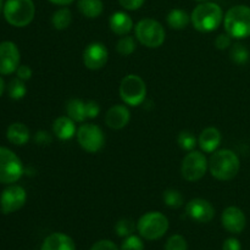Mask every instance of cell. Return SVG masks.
<instances>
[{
	"mask_svg": "<svg viewBox=\"0 0 250 250\" xmlns=\"http://www.w3.org/2000/svg\"><path fill=\"white\" fill-rule=\"evenodd\" d=\"M2 12L11 26L26 27L33 21L36 7L33 0H6Z\"/></svg>",
	"mask_w": 250,
	"mask_h": 250,
	"instance_id": "cell-4",
	"label": "cell"
},
{
	"mask_svg": "<svg viewBox=\"0 0 250 250\" xmlns=\"http://www.w3.org/2000/svg\"><path fill=\"white\" fill-rule=\"evenodd\" d=\"M78 144L88 153H98L104 148L105 136L99 126L85 124L77 129Z\"/></svg>",
	"mask_w": 250,
	"mask_h": 250,
	"instance_id": "cell-10",
	"label": "cell"
},
{
	"mask_svg": "<svg viewBox=\"0 0 250 250\" xmlns=\"http://www.w3.org/2000/svg\"><path fill=\"white\" fill-rule=\"evenodd\" d=\"M221 132L215 127H208L200 133L199 146L205 153H214L221 144Z\"/></svg>",
	"mask_w": 250,
	"mask_h": 250,
	"instance_id": "cell-18",
	"label": "cell"
},
{
	"mask_svg": "<svg viewBox=\"0 0 250 250\" xmlns=\"http://www.w3.org/2000/svg\"><path fill=\"white\" fill-rule=\"evenodd\" d=\"M232 44V37L229 34H220L217 36V38L215 39V45H216L217 49L220 50H225V49L229 48Z\"/></svg>",
	"mask_w": 250,
	"mask_h": 250,
	"instance_id": "cell-34",
	"label": "cell"
},
{
	"mask_svg": "<svg viewBox=\"0 0 250 250\" xmlns=\"http://www.w3.org/2000/svg\"><path fill=\"white\" fill-rule=\"evenodd\" d=\"M116 50L120 55H131L136 50V41H134L133 37H122L116 44Z\"/></svg>",
	"mask_w": 250,
	"mask_h": 250,
	"instance_id": "cell-29",
	"label": "cell"
},
{
	"mask_svg": "<svg viewBox=\"0 0 250 250\" xmlns=\"http://www.w3.org/2000/svg\"><path fill=\"white\" fill-rule=\"evenodd\" d=\"M141 237L146 241H156L165 236L168 229V220L159 211H150L144 214L137 224Z\"/></svg>",
	"mask_w": 250,
	"mask_h": 250,
	"instance_id": "cell-5",
	"label": "cell"
},
{
	"mask_svg": "<svg viewBox=\"0 0 250 250\" xmlns=\"http://www.w3.org/2000/svg\"><path fill=\"white\" fill-rule=\"evenodd\" d=\"M90 250H119V248H117L114 242L103 239V241H99L95 244H93Z\"/></svg>",
	"mask_w": 250,
	"mask_h": 250,
	"instance_id": "cell-35",
	"label": "cell"
},
{
	"mask_svg": "<svg viewBox=\"0 0 250 250\" xmlns=\"http://www.w3.org/2000/svg\"><path fill=\"white\" fill-rule=\"evenodd\" d=\"M164 203L167 205L168 208L172 209H178L183 205V197L178 190L176 189H167L164 192Z\"/></svg>",
	"mask_w": 250,
	"mask_h": 250,
	"instance_id": "cell-28",
	"label": "cell"
},
{
	"mask_svg": "<svg viewBox=\"0 0 250 250\" xmlns=\"http://www.w3.org/2000/svg\"><path fill=\"white\" fill-rule=\"evenodd\" d=\"M109 24L111 31L117 36H126L131 32L133 27V21L131 16L124 11H116L110 16Z\"/></svg>",
	"mask_w": 250,
	"mask_h": 250,
	"instance_id": "cell-19",
	"label": "cell"
},
{
	"mask_svg": "<svg viewBox=\"0 0 250 250\" xmlns=\"http://www.w3.org/2000/svg\"><path fill=\"white\" fill-rule=\"evenodd\" d=\"M85 112H87V119H95L100 112V107L98 103L92 102V100L85 103Z\"/></svg>",
	"mask_w": 250,
	"mask_h": 250,
	"instance_id": "cell-36",
	"label": "cell"
},
{
	"mask_svg": "<svg viewBox=\"0 0 250 250\" xmlns=\"http://www.w3.org/2000/svg\"><path fill=\"white\" fill-rule=\"evenodd\" d=\"M146 82L137 75H127L120 84V97L125 104L138 106L146 100Z\"/></svg>",
	"mask_w": 250,
	"mask_h": 250,
	"instance_id": "cell-8",
	"label": "cell"
},
{
	"mask_svg": "<svg viewBox=\"0 0 250 250\" xmlns=\"http://www.w3.org/2000/svg\"><path fill=\"white\" fill-rule=\"evenodd\" d=\"M53 132L61 141H68L76 134V125L68 116H61L54 121Z\"/></svg>",
	"mask_w": 250,
	"mask_h": 250,
	"instance_id": "cell-20",
	"label": "cell"
},
{
	"mask_svg": "<svg viewBox=\"0 0 250 250\" xmlns=\"http://www.w3.org/2000/svg\"><path fill=\"white\" fill-rule=\"evenodd\" d=\"M222 226L229 233L238 234L246 229L247 219L244 212L237 207H229L224 210L221 215Z\"/></svg>",
	"mask_w": 250,
	"mask_h": 250,
	"instance_id": "cell-15",
	"label": "cell"
},
{
	"mask_svg": "<svg viewBox=\"0 0 250 250\" xmlns=\"http://www.w3.org/2000/svg\"><path fill=\"white\" fill-rule=\"evenodd\" d=\"M23 175V165L10 149L0 146V183L12 185Z\"/></svg>",
	"mask_w": 250,
	"mask_h": 250,
	"instance_id": "cell-7",
	"label": "cell"
},
{
	"mask_svg": "<svg viewBox=\"0 0 250 250\" xmlns=\"http://www.w3.org/2000/svg\"><path fill=\"white\" fill-rule=\"evenodd\" d=\"M229 56H231L232 61H234L238 65H246L249 61L250 53L248 49L246 48V45L237 43L232 45L231 49H229Z\"/></svg>",
	"mask_w": 250,
	"mask_h": 250,
	"instance_id": "cell-26",
	"label": "cell"
},
{
	"mask_svg": "<svg viewBox=\"0 0 250 250\" xmlns=\"http://www.w3.org/2000/svg\"><path fill=\"white\" fill-rule=\"evenodd\" d=\"M165 29L154 19H143L136 24V38L148 48H159L165 42Z\"/></svg>",
	"mask_w": 250,
	"mask_h": 250,
	"instance_id": "cell-6",
	"label": "cell"
},
{
	"mask_svg": "<svg viewBox=\"0 0 250 250\" xmlns=\"http://www.w3.org/2000/svg\"><path fill=\"white\" fill-rule=\"evenodd\" d=\"M186 214L193 221L199 222V224H208L214 219L215 209L210 202L202 198H197V199H192L186 205Z\"/></svg>",
	"mask_w": 250,
	"mask_h": 250,
	"instance_id": "cell-14",
	"label": "cell"
},
{
	"mask_svg": "<svg viewBox=\"0 0 250 250\" xmlns=\"http://www.w3.org/2000/svg\"><path fill=\"white\" fill-rule=\"evenodd\" d=\"M224 21V12L216 2L204 1L198 5L190 15V22L199 32L209 33L220 27Z\"/></svg>",
	"mask_w": 250,
	"mask_h": 250,
	"instance_id": "cell-2",
	"label": "cell"
},
{
	"mask_svg": "<svg viewBox=\"0 0 250 250\" xmlns=\"http://www.w3.org/2000/svg\"><path fill=\"white\" fill-rule=\"evenodd\" d=\"M120 5L126 10H138L144 4V0H119Z\"/></svg>",
	"mask_w": 250,
	"mask_h": 250,
	"instance_id": "cell-38",
	"label": "cell"
},
{
	"mask_svg": "<svg viewBox=\"0 0 250 250\" xmlns=\"http://www.w3.org/2000/svg\"><path fill=\"white\" fill-rule=\"evenodd\" d=\"M49 1L53 2V4H55V5H61V6H65V5L71 4V2L75 1V0H49Z\"/></svg>",
	"mask_w": 250,
	"mask_h": 250,
	"instance_id": "cell-41",
	"label": "cell"
},
{
	"mask_svg": "<svg viewBox=\"0 0 250 250\" xmlns=\"http://www.w3.org/2000/svg\"><path fill=\"white\" fill-rule=\"evenodd\" d=\"M178 146H180L181 149L183 150L192 151L193 149L197 146V138L194 137V134L190 133L189 131H182L180 134H178Z\"/></svg>",
	"mask_w": 250,
	"mask_h": 250,
	"instance_id": "cell-31",
	"label": "cell"
},
{
	"mask_svg": "<svg viewBox=\"0 0 250 250\" xmlns=\"http://www.w3.org/2000/svg\"><path fill=\"white\" fill-rule=\"evenodd\" d=\"M222 250H242L241 242L237 238H229L225 241Z\"/></svg>",
	"mask_w": 250,
	"mask_h": 250,
	"instance_id": "cell-40",
	"label": "cell"
},
{
	"mask_svg": "<svg viewBox=\"0 0 250 250\" xmlns=\"http://www.w3.org/2000/svg\"><path fill=\"white\" fill-rule=\"evenodd\" d=\"M109 59V51L103 43H90L83 51V62L89 70H100L104 67Z\"/></svg>",
	"mask_w": 250,
	"mask_h": 250,
	"instance_id": "cell-13",
	"label": "cell"
},
{
	"mask_svg": "<svg viewBox=\"0 0 250 250\" xmlns=\"http://www.w3.org/2000/svg\"><path fill=\"white\" fill-rule=\"evenodd\" d=\"M225 31L236 39L250 37V7L236 5L226 12L224 17Z\"/></svg>",
	"mask_w": 250,
	"mask_h": 250,
	"instance_id": "cell-3",
	"label": "cell"
},
{
	"mask_svg": "<svg viewBox=\"0 0 250 250\" xmlns=\"http://www.w3.org/2000/svg\"><path fill=\"white\" fill-rule=\"evenodd\" d=\"M187 241L181 234H173L167 239L165 250H187Z\"/></svg>",
	"mask_w": 250,
	"mask_h": 250,
	"instance_id": "cell-32",
	"label": "cell"
},
{
	"mask_svg": "<svg viewBox=\"0 0 250 250\" xmlns=\"http://www.w3.org/2000/svg\"><path fill=\"white\" fill-rule=\"evenodd\" d=\"M27 88L24 84V81L20 80V78H15L10 82L9 84V95L11 99L20 100L26 95Z\"/></svg>",
	"mask_w": 250,
	"mask_h": 250,
	"instance_id": "cell-27",
	"label": "cell"
},
{
	"mask_svg": "<svg viewBox=\"0 0 250 250\" xmlns=\"http://www.w3.org/2000/svg\"><path fill=\"white\" fill-rule=\"evenodd\" d=\"M27 194L21 186H9L0 195V210L2 214H12L24 205Z\"/></svg>",
	"mask_w": 250,
	"mask_h": 250,
	"instance_id": "cell-11",
	"label": "cell"
},
{
	"mask_svg": "<svg viewBox=\"0 0 250 250\" xmlns=\"http://www.w3.org/2000/svg\"><path fill=\"white\" fill-rule=\"evenodd\" d=\"M41 250H76V244L70 236L56 232L44 239Z\"/></svg>",
	"mask_w": 250,
	"mask_h": 250,
	"instance_id": "cell-17",
	"label": "cell"
},
{
	"mask_svg": "<svg viewBox=\"0 0 250 250\" xmlns=\"http://www.w3.org/2000/svg\"><path fill=\"white\" fill-rule=\"evenodd\" d=\"M4 89H5V83H4V80H2V78L0 77V97H1L2 93H4Z\"/></svg>",
	"mask_w": 250,
	"mask_h": 250,
	"instance_id": "cell-42",
	"label": "cell"
},
{
	"mask_svg": "<svg viewBox=\"0 0 250 250\" xmlns=\"http://www.w3.org/2000/svg\"><path fill=\"white\" fill-rule=\"evenodd\" d=\"M197 1H203V2H204V1H208V0H197Z\"/></svg>",
	"mask_w": 250,
	"mask_h": 250,
	"instance_id": "cell-44",
	"label": "cell"
},
{
	"mask_svg": "<svg viewBox=\"0 0 250 250\" xmlns=\"http://www.w3.org/2000/svg\"><path fill=\"white\" fill-rule=\"evenodd\" d=\"M20 66V50L12 42L0 43V75H11Z\"/></svg>",
	"mask_w": 250,
	"mask_h": 250,
	"instance_id": "cell-12",
	"label": "cell"
},
{
	"mask_svg": "<svg viewBox=\"0 0 250 250\" xmlns=\"http://www.w3.org/2000/svg\"><path fill=\"white\" fill-rule=\"evenodd\" d=\"M121 250H144L143 241L138 236L131 234L122 242Z\"/></svg>",
	"mask_w": 250,
	"mask_h": 250,
	"instance_id": "cell-33",
	"label": "cell"
},
{
	"mask_svg": "<svg viewBox=\"0 0 250 250\" xmlns=\"http://www.w3.org/2000/svg\"><path fill=\"white\" fill-rule=\"evenodd\" d=\"M6 137L10 143L15 146H24L29 141V129L22 122H15L7 128Z\"/></svg>",
	"mask_w": 250,
	"mask_h": 250,
	"instance_id": "cell-21",
	"label": "cell"
},
{
	"mask_svg": "<svg viewBox=\"0 0 250 250\" xmlns=\"http://www.w3.org/2000/svg\"><path fill=\"white\" fill-rule=\"evenodd\" d=\"M189 22H190V16L185 11V10L173 9L171 10L167 15V24L172 29H177V31H180V29L186 28Z\"/></svg>",
	"mask_w": 250,
	"mask_h": 250,
	"instance_id": "cell-24",
	"label": "cell"
},
{
	"mask_svg": "<svg viewBox=\"0 0 250 250\" xmlns=\"http://www.w3.org/2000/svg\"><path fill=\"white\" fill-rule=\"evenodd\" d=\"M131 119V112L128 107L125 105L117 104L110 107L105 115V122L106 126L112 129H121L128 125Z\"/></svg>",
	"mask_w": 250,
	"mask_h": 250,
	"instance_id": "cell-16",
	"label": "cell"
},
{
	"mask_svg": "<svg viewBox=\"0 0 250 250\" xmlns=\"http://www.w3.org/2000/svg\"><path fill=\"white\" fill-rule=\"evenodd\" d=\"M34 141H36V143L39 144V146H48V144L51 143L53 138H51V136L48 132L39 131L37 132L36 136H34Z\"/></svg>",
	"mask_w": 250,
	"mask_h": 250,
	"instance_id": "cell-37",
	"label": "cell"
},
{
	"mask_svg": "<svg viewBox=\"0 0 250 250\" xmlns=\"http://www.w3.org/2000/svg\"><path fill=\"white\" fill-rule=\"evenodd\" d=\"M77 6L81 14L88 19H97L104 10L102 0H78Z\"/></svg>",
	"mask_w": 250,
	"mask_h": 250,
	"instance_id": "cell-22",
	"label": "cell"
},
{
	"mask_svg": "<svg viewBox=\"0 0 250 250\" xmlns=\"http://www.w3.org/2000/svg\"><path fill=\"white\" fill-rule=\"evenodd\" d=\"M208 167H209V161L207 160L204 154L200 151L192 150L182 160L181 173L186 181L195 182L204 177Z\"/></svg>",
	"mask_w": 250,
	"mask_h": 250,
	"instance_id": "cell-9",
	"label": "cell"
},
{
	"mask_svg": "<svg viewBox=\"0 0 250 250\" xmlns=\"http://www.w3.org/2000/svg\"><path fill=\"white\" fill-rule=\"evenodd\" d=\"M1 11H4V2H2V0H0V14H1Z\"/></svg>",
	"mask_w": 250,
	"mask_h": 250,
	"instance_id": "cell-43",
	"label": "cell"
},
{
	"mask_svg": "<svg viewBox=\"0 0 250 250\" xmlns=\"http://www.w3.org/2000/svg\"><path fill=\"white\" fill-rule=\"evenodd\" d=\"M136 231V224L131 219H121L115 225V232L120 237H128Z\"/></svg>",
	"mask_w": 250,
	"mask_h": 250,
	"instance_id": "cell-30",
	"label": "cell"
},
{
	"mask_svg": "<svg viewBox=\"0 0 250 250\" xmlns=\"http://www.w3.org/2000/svg\"><path fill=\"white\" fill-rule=\"evenodd\" d=\"M16 73H17V78H20V80L22 81H27L32 77L31 67L27 65L19 66V68L16 70Z\"/></svg>",
	"mask_w": 250,
	"mask_h": 250,
	"instance_id": "cell-39",
	"label": "cell"
},
{
	"mask_svg": "<svg viewBox=\"0 0 250 250\" xmlns=\"http://www.w3.org/2000/svg\"><path fill=\"white\" fill-rule=\"evenodd\" d=\"M241 168L237 154L229 149L214 151L209 160V170L212 177L219 181H229L236 177Z\"/></svg>",
	"mask_w": 250,
	"mask_h": 250,
	"instance_id": "cell-1",
	"label": "cell"
},
{
	"mask_svg": "<svg viewBox=\"0 0 250 250\" xmlns=\"http://www.w3.org/2000/svg\"><path fill=\"white\" fill-rule=\"evenodd\" d=\"M67 116L75 122H83L87 119L85 112V103L81 99H70L66 104Z\"/></svg>",
	"mask_w": 250,
	"mask_h": 250,
	"instance_id": "cell-23",
	"label": "cell"
},
{
	"mask_svg": "<svg viewBox=\"0 0 250 250\" xmlns=\"http://www.w3.org/2000/svg\"><path fill=\"white\" fill-rule=\"evenodd\" d=\"M72 22V14L67 7H62V9L56 10L51 16V23L53 27L58 31H62L66 29Z\"/></svg>",
	"mask_w": 250,
	"mask_h": 250,
	"instance_id": "cell-25",
	"label": "cell"
}]
</instances>
